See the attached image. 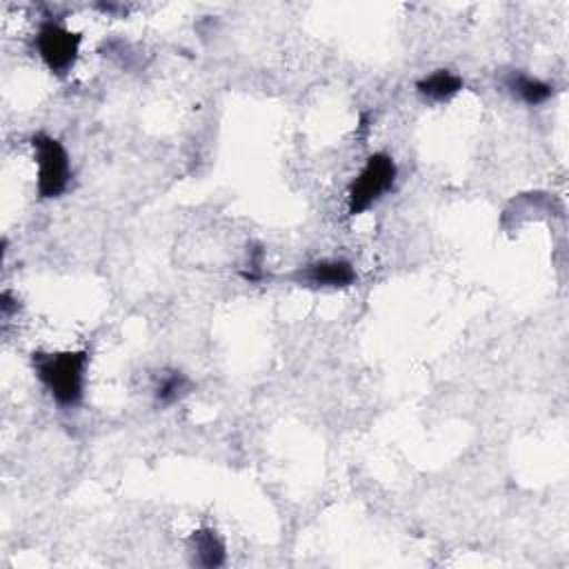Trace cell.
Returning a JSON list of instances; mask_svg holds the SVG:
<instances>
[{
    "instance_id": "1",
    "label": "cell",
    "mask_w": 569,
    "mask_h": 569,
    "mask_svg": "<svg viewBox=\"0 0 569 569\" xmlns=\"http://www.w3.org/2000/svg\"><path fill=\"white\" fill-rule=\"evenodd\" d=\"M31 365L51 400L62 409H76L84 398L89 351H33Z\"/></svg>"
},
{
    "instance_id": "2",
    "label": "cell",
    "mask_w": 569,
    "mask_h": 569,
    "mask_svg": "<svg viewBox=\"0 0 569 569\" xmlns=\"http://www.w3.org/2000/svg\"><path fill=\"white\" fill-rule=\"evenodd\" d=\"M396 176L398 167L389 153L376 151L367 156L365 164L347 189V213L362 216L373 204H378L393 189Z\"/></svg>"
},
{
    "instance_id": "3",
    "label": "cell",
    "mask_w": 569,
    "mask_h": 569,
    "mask_svg": "<svg viewBox=\"0 0 569 569\" xmlns=\"http://www.w3.org/2000/svg\"><path fill=\"white\" fill-rule=\"evenodd\" d=\"M31 149L38 167V176H36L38 196L42 200H53L67 193L73 178V169H71V158L64 144L58 138L44 131H38L31 136Z\"/></svg>"
},
{
    "instance_id": "4",
    "label": "cell",
    "mask_w": 569,
    "mask_h": 569,
    "mask_svg": "<svg viewBox=\"0 0 569 569\" xmlns=\"http://www.w3.org/2000/svg\"><path fill=\"white\" fill-rule=\"evenodd\" d=\"M82 36L58 20H44L36 33V51L53 76H67L80 53Z\"/></svg>"
},
{
    "instance_id": "5",
    "label": "cell",
    "mask_w": 569,
    "mask_h": 569,
    "mask_svg": "<svg viewBox=\"0 0 569 569\" xmlns=\"http://www.w3.org/2000/svg\"><path fill=\"white\" fill-rule=\"evenodd\" d=\"M287 278L300 287H311V289H347L356 284L358 273L349 260L322 258L296 269Z\"/></svg>"
},
{
    "instance_id": "6",
    "label": "cell",
    "mask_w": 569,
    "mask_h": 569,
    "mask_svg": "<svg viewBox=\"0 0 569 569\" xmlns=\"http://www.w3.org/2000/svg\"><path fill=\"white\" fill-rule=\"evenodd\" d=\"M187 553L189 562L204 569L222 567L227 560V547L220 533L211 527H200L189 533L187 538Z\"/></svg>"
},
{
    "instance_id": "7",
    "label": "cell",
    "mask_w": 569,
    "mask_h": 569,
    "mask_svg": "<svg viewBox=\"0 0 569 569\" xmlns=\"http://www.w3.org/2000/svg\"><path fill=\"white\" fill-rule=\"evenodd\" d=\"M502 84L505 89L518 98L520 102L529 104V107H538V104H545L551 96H553V84L536 78V76H529L525 71H509L505 73L502 78Z\"/></svg>"
},
{
    "instance_id": "8",
    "label": "cell",
    "mask_w": 569,
    "mask_h": 569,
    "mask_svg": "<svg viewBox=\"0 0 569 569\" xmlns=\"http://www.w3.org/2000/svg\"><path fill=\"white\" fill-rule=\"evenodd\" d=\"M465 87L462 78L451 69H436L416 82V91L427 102H449Z\"/></svg>"
},
{
    "instance_id": "9",
    "label": "cell",
    "mask_w": 569,
    "mask_h": 569,
    "mask_svg": "<svg viewBox=\"0 0 569 569\" xmlns=\"http://www.w3.org/2000/svg\"><path fill=\"white\" fill-rule=\"evenodd\" d=\"M189 391H191V380L187 373H182L178 369L160 371L151 387L153 402H156V407H162V409L180 402Z\"/></svg>"
}]
</instances>
